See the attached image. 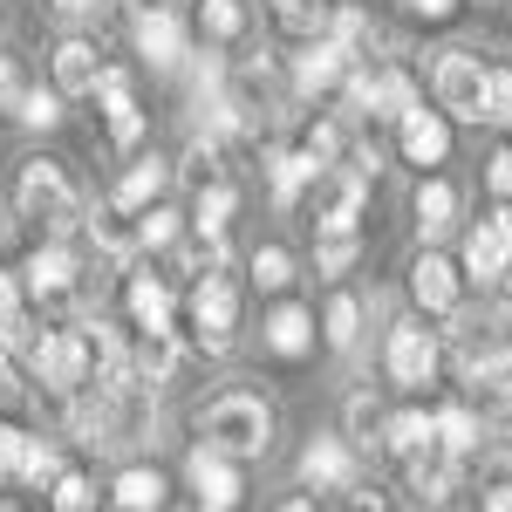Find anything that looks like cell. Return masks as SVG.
Segmentation results:
<instances>
[{"instance_id":"1","label":"cell","mask_w":512,"mask_h":512,"mask_svg":"<svg viewBox=\"0 0 512 512\" xmlns=\"http://www.w3.org/2000/svg\"><path fill=\"white\" fill-rule=\"evenodd\" d=\"M14 212L35 219V226H48V239H69L82 226V198H76L69 171H62L55 158L21 164V178H14Z\"/></svg>"},{"instance_id":"2","label":"cell","mask_w":512,"mask_h":512,"mask_svg":"<svg viewBox=\"0 0 512 512\" xmlns=\"http://www.w3.org/2000/svg\"><path fill=\"white\" fill-rule=\"evenodd\" d=\"M198 431H205V444H219L226 458H260V451L274 444V410L253 390H226V396L205 403Z\"/></svg>"},{"instance_id":"3","label":"cell","mask_w":512,"mask_h":512,"mask_svg":"<svg viewBox=\"0 0 512 512\" xmlns=\"http://www.w3.org/2000/svg\"><path fill=\"white\" fill-rule=\"evenodd\" d=\"M89 362L96 355H89V335L82 328H48V335H35V349H28V376L55 396H76L89 383Z\"/></svg>"},{"instance_id":"4","label":"cell","mask_w":512,"mask_h":512,"mask_svg":"<svg viewBox=\"0 0 512 512\" xmlns=\"http://www.w3.org/2000/svg\"><path fill=\"white\" fill-rule=\"evenodd\" d=\"M485 82H492V69L478 62L472 48H444V55H437V69H431L437 110H444V117L478 123V110H485Z\"/></svg>"},{"instance_id":"5","label":"cell","mask_w":512,"mask_h":512,"mask_svg":"<svg viewBox=\"0 0 512 512\" xmlns=\"http://www.w3.org/2000/svg\"><path fill=\"white\" fill-rule=\"evenodd\" d=\"M192 328H198V349H205V355H226V349H233L239 287L226 274H198V287H192Z\"/></svg>"},{"instance_id":"6","label":"cell","mask_w":512,"mask_h":512,"mask_svg":"<svg viewBox=\"0 0 512 512\" xmlns=\"http://www.w3.org/2000/svg\"><path fill=\"white\" fill-rule=\"evenodd\" d=\"M362 171L349 164H328L315 185H308V212H315V233H355V219H362Z\"/></svg>"},{"instance_id":"7","label":"cell","mask_w":512,"mask_h":512,"mask_svg":"<svg viewBox=\"0 0 512 512\" xmlns=\"http://www.w3.org/2000/svg\"><path fill=\"white\" fill-rule=\"evenodd\" d=\"M383 369H390L396 390H424L437 376V335L424 321H396L390 342H383Z\"/></svg>"},{"instance_id":"8","label":"cell","mask_w":512,"mask_h":512,"mask_svg":"<svg viewBox=\"0 0 512 512\" xmlns=\"http://www.w3.org/2000/svg\"><path fill=\"white\" fill-rule=\"evenodd\" d=\"M185 478H192V492H198V506H205V512H233L239 506V472H233V458H226L219 444H192Z\"/></svg>"},{"instance_id":"9","label":"cell","mask_w":512,"mask_h":512,"mask_svg":"<svg viewBox=\"0 0 512 512\" xmlns=\"http://www.w3.org/2000/svg\"><path fill=\"white\" fill-rule=\"evenodd\" d=\"M506 267H512V212L478 219L472 233H465V274L472 280H506Z\"/></svg>"},{"instance_id":"10","label":"cell","mask_w":512,"mask_h":512,"mask_svg":"<svg viewBox=\"0 0 512 512\" xmlns=\"http://www.w3.org/2000/svg\"><path fill=\"white\" fill-rule=\"evenodd\" d=\"M130 35H137V55H144L151 69H178V62L192 55V48H185V21H178L171 7H144Z\"/></svg>"},{"instance_id":"11","label":"cell","mask_w":512,"mask_h":512,"mask_svg":"<svg viewBox=\"0 0 512 512\" xmlns=\"http://www.w3.org/2000/svg\"><path fill=\"white\" fill-rule=\"evenodd\" d=\"M21 287H28L35 301H69V294H76V253H69L62 239L35 246L28 267H21Z\"/></svg>"},{"instance_id":"12","label":"cell","mask_w":512,"mask_h":512,"mask_svg":"<svg viewBox=\"0 0 512 512\" xmlns=\"http://www.w3.org/2000/svg\"><path fill=\"white\" fill-rule=\"evenodd\" d=\"M410 301L424 315H458V267L444 253H417L410 260Z\"/></svg>"},{"instance_id":"13","label":"cell","mask_w":512,"mask_h":512,"mask_svg":"<svg viewBox=\"0 0 512 512\" xmlns=\"http://www.w3.org/2000/svg\"><path fill=\"white\" fill-rule=\"evenodd\" d=\"M301 478H308L315 492H355V451H349V437H315V444L301 451Z\"/></svg>"},{"instance_id":"14","label":"cell","mask_w":512,"mask_h":512,"mask_svg":"<svg viewBox=\"0 0 512 512\" xmlns=\"http://www.w3.org/2000/svg\"><path fill=\"white\" fill-rule=\"evenodd\" d=\"M396 144H403V158H410V164H444V158H451V123L417 103L410 117L396 123Z\"/></svg>"},{"instance_id":"15","label":"cell","mask_w":512,"mask_h":512,"mask_svg":"<svg viewBox=\"0 0 512 512\" xmlns=\"http://www.w3.org/2000/svg\"><path fill=\"white\" fill-rule=\"evenodd\" d=\"M349 69H355V48H342V41H308L301 48V62H294V82L308 89V96H321V89H335V82H349Z\"/></svg>"},{"instance_id":"16","label":"cell","mask_w":512,"mask_h":512,"mask_svg":"<svg viewBox=\"0 0 512 512\" xmlns=\"http://www.w3.org/2000/svg\"><path fill=\"white\" fill-rule=\"evenodd\" d=\"M123 301H130V321H137L144 335H171V315H178V301H171V287H164L158 274H130Z\"/></svg>"},{"instance_id":"17","label":"cell","mask_w":512,"mask_h":512,"mask_svg":"<svg viewBox=\"0 0 512 512\" xmlns=\"http://www.w3.org/2000/svg\"><path fill=\"white\" fill-rule=\"evenodd\" d=\"M164 185H171V164H164V158H137V164L117 178L110 205H117V212H151V205L164 198Z\"/></svg>"},{"instance_id":"18","label":"cell","mask_w":512,"mask_h":512,"mask_svg":"<svg viewBox=\"0 0 512 512\" xmlns=\"http://www.w3.org/2000/svg\"><path fill=\"white\" fill-rule=\"evenodd\" d=\"M96 103H103V117H110V137L130 151V144L144 137V117H137V103H130V76H123V69H103V82H96Z\"/></svg>"},{"instance_id":"19","label":"cell","mask_w":512,"mask_h":512,"mask_svg":"<svg viewBox=\"0 0 512 512\" xmlns=\"http://www.w3.org/2000/svg\"><path fill=\"white\" fill-rule=\"evenodd\" d=\"M96 82H103L96 41H62V48H55V89H62V96H96Z\"/></svg>"},{"instance_id":"20","label":"cell","mask_w":512,"mask_h":512,"mask_svg":"<svg viewBox=\"0 0 512 512\" xmlns=\"http://www.w3.org/2000/svg\"><path fill=\"white\" fill-rule=\"evenodd\" d=\"M260 328H267V349L287 355V362L315 349V315H308V308H294V301H287V308H274V315L260 321Z\"/></svg>"},{"instance_id":"21","label":"cell","mask_w":512,"mask_h":512,"mask_svg":"<svg viewBox=\"0 0 512 512\" xmlns=\"http://www.w3.org/2000/svg\"><path fill=\"white\" fill-rule=\"evenodd\" d=\"M458 226V185H444V178H424L417 185V233L437 239Z\"/></svg>"},{"instance_id":"22","label":"cell","mask_w":512,"mask_h":512,"mask_svg":"<svg viewBox=\"0 0 512 512\" xmlns=\"http://www.w3.org/2000/svg\"><path fill=\"white\" fill-rule=\"evenodd\" d=\"M383 444H390L396 458H417V451L437 444V417L431 410H396L390 424H383Z\"/></svg>"},{"instance_id":"23","label":"cell","mask_w":512,"mask_h":512,"mask_svg":"<svg viewBox=\"0 0 512 512\" xmlns=\"http://www.w3.org/2000/svg\"><path fill=\"white\" fill-rule=\"evenodd\" d=\"M117 506H123V512H158V506H164L158 465H123V472H117Z\"/></svg>"},{"instance_id":"24","label":"cell","mask_w":512,"mask_h":512,"mask_svg":"<svg viewBox=\"0 0 512 512\" xmlns=\"http://www.w3.org/2000/svg\"><path fill=\"white\" fill-rule=\"evenodd\" d=\"M321 178V164L308 151H274V198L280 205H301V192Z\"/></svg>"},{"instance_id":"25","label":"cell","mask_w":512,"mask_h":512,"mask_svg":"<svg viewBox=\"0 0 512 512\" xmlns=\"http://www.w3.org/2000/svg\"><path fill=\"white\" fill-rule=\"evenodd\" d=\"M437 444H444L451 458H472V451H478V410H472V403L437 410Z\"/></svg>"},{"instance_id":"26","label":"cell","mask_w":512,"mask_h":512,"mask_svg":"<svg viewBox=\"0 0 512 512\" xmlns=\"http://www.w3.org/2000/svg\"><path fill=\"white\" fill-rule=\"evenodd\" d=\"M233 205H239V192L233 185H226V178H219V185H205V192H198V233L205 239H226V226H233Z\"/></svg>"},{"instance_id":"27","label":"cell","mask_w":512,"mask_h":512,"mask_svg":"<svg viewBox=\"0 0 512 512\" xmlns=\"http://www.w3.org/2000/svg\"><path fill=\"white\" fill-rule=\"evenodd\" d=\"M321 335H328V349H355V335H362V301H355V294H335L328 315H321Z\"/></svg>"},{"instance_id":"28","label":"cell","mask_w":512,"mask_h":512,"mask_svg":"<svg viewBox=\"0 0 512 512\" xmlns=\"http://www.w3.org/2000/svg\"><path fill=\"white\" fill-rule=\"evenodd\" d=\"M178 376V342L171 335H144L137 349V383H171Z\"/></svg>"},{"instance_id":"29","label":"cell","mask_w":512,"mask_h":512,"mask_svg":"<svg viewBox=\"0 0 512 512\" xmlns=\"http://www.w3.org/2000/svg\"><path fill=\"white\" fill-rule=\"evenodd\" d=\"M198 28L212 41H239L246 35V7L239 0H198Z\"/></svg>"},{"instance_id":"30","label":"cell","mask_w":512,"mask_h":512,"mask_svg":"<svg viewBox=\"0 0 512 512\" xmlns=\"http://www.w3.org/2000/svg\"><path fill=\"white\" fill-rule=\"evenodd\" d=\"M362 239L355 233H315V274H349Z\"/></svg>"},{"instance_id":"31","label":"cell","mask_w":512,"mask_h":512,"mask_svg":"<svg viewBox=\"0 0 512 512\" xmlns=\"http://www.w3.org/2000/svg\"><path fill=\"white\" fill-rule=\"evenodd\" d=\"M14 110H21L28 130H55V123H62V89H21Z\"/></svg>"},{"instance_id":"32","label":"cell","mask_w":512,"mask_h":512,"mask_svg":"<svg viewBox=\"0 0 512 512\" xmlns=\"http://www.w3.org/2000/svg\"><path fill=\"white\" fill-rule=\"evenodd\" d=\"M89 233H96L103 253H130V246H144V239H137V219H117V205H110L103 219H89Z\"/></svg>"},{"instance_id":"33","label":"cell","mask_w":512,"mask_h":512,"mask_svg":"<svg viewBox=\"0 0 512 512\" xmlns=\"http://www.w3.org/2000/svg\"><path fill=\"white\" fill-rule=\"evenodd\" d=\"M253 280H260L267 294L287 287V280H294V253H287V246H260V253H253Z\"/></svg>"},{"instance_id":"34","label":"cell","mask_w":512,"mask_h":512,"mask_svg":"<svg viewBox=\"0 0 512 512\" xmlns=\"http://www.w3.org/2000/svg\"><path fill=\"white\" fill-rule=\"evenodd\" d=\"M28 451H35V437L21 431V424H0V478L28 472Z\"/></svg>"},{"instance_id":"35","label":"cell","mask_w":512,"mask_h":512,"mask_svg":"<svg viewBox=\"0 0 512 512\" xmlns=\"http://www.w3.org/2000/svg\"><path fill=\"white\" fill-rule=\"evenodd\" d=\"M185 185H198V192L219 185V144H212V137H198L192 151H185Z\"/></svg>"},{"instance_id":"36","label":"cell","mask_w":512,"mask_h":512,"mask_svg":"<svg viewBox=\"0 0 512 512\" xmlns=\"http://www.w3.org/2000/svg\"><path fill=\"white\" fill-rule=\"evenodd\" d=\"M342 417H349V437H355V444H369V437H383V424H390V417H383V410H376V403H369L362 390L349 396V410H342Z\"/></svg>"},{"instance_id":"37","label":"cell","mask_w":512,"mask_h":512,"mask_svg":"<svg viewBox=\"0 0 512 512\" xmlns=\"http://www.w3.org/2000/svg\"><path fill=\"white\" fill-rule=\"evenodd\" d=\"M478 123H512V69H492V82H485V110H478Z\"/></svg>"},{"instance_id":"38","label":"cell","mask_w":512,"mask_h":512,"mask_svg":"<svg viewBox=\"0 0 512 512\" xmlns=\"http://www.w3.org/2000/svg\"><path fill=\"white\" fill-rule=\"evenodd\" d=\"M55 512H96V492H89V478H76V472L55 478Z\"/></svg>"},{"instance_id":"39","label":"cell","mask_w":512,"mask_h":512,"mask_svg":"<svg viewBox=\"0 0 512 512\" xmlns=\"http://www.w3.org/2000/svg\"><path fill=\"white\" fill-rule=\"evenodd\" d=\"M137 239H144V246H171V239H178V219H171L164 205H151V212H137Z\"/></svg>"},{"instance_id":"40","label":"cell","mask_w":512,"mask_h":512,"mask_svg":"<svg viewBox=\"0 0 512 512\" xmlns=\"http://www.w3.org/2000/svg\"><path fill=\"white\" fill-rule=\"evenodd\" d=\"M485 185H492V198H499V205L512 212V151H499V158H492V171H485Z\"/></svg>"},{"instance_id":"41","label":"cell","mask_w":512,"mask_h":512,"mask_svg":"<svg viewBox=\"0 0 512 512\" xmlns=\"http://www.w3.org/2000/svg\"><path fill=\"white\" fill-rule=\"evenodd\" d=\"M403 7H410V14H417V21H444V14H451V7H458V0H403Z\"/></svg>"},{"instance_id":"42","label":"cell","mask_w":512,"mask_h":512,"mask_svg":"<svg viewBox=\"0 0 512 512\" xmlns=\"http://www.w3.org/2000/svg\"><path fill=\"white\" fill-rule=\"evenodd\" d=\"M14 390H21V369H14V349L0 342V396H14Z\"/></svg>"},{"instance_id":"43","label":"cell","mask_w":512,"mask_h":512,"mask_svg":"<svg viewBox=\"0 0 512 512\" xmlns=\"http://www.w3.org/2000/svg\"><path fill=\"white\" fill-rule=\"evenodd\" d=\"M7 103H21V82H14V62L0 55V110H7Z\"/></svg>"},{"instance_id":"44","label":"cell","mask_w":512,"mask_h":512,"mask_svg":"<svg viewBox=\"0 0 512 512\" xmlns=\"http://www.w3.org/2000/svg\"><path fill=\"white\" fill-rule=\"evenodd\" d=\"M485 512H512V478H506V485H492V492H485Z\"/></svg>"},{"instance_id":"45","label":"cell","mask_w":512,"mask_h":512,"mask_svg":"<svg viewBox=\"0 0 512 512\" xmlns=\"http://www.w3.org/2000/svg\"><path fill=\"white\" fill-rule=\"evenodd\" d=\"M349 512H383V499H376V492H362V485H355V492H349Z\"/></svg>"},{"instance_id":"46","label":"cell","mask_w":512,"mask_h":512,"mask_svg":"<svg viewBox=\"0 0 512 512\" xmlns=\"http://www.w3.org/2000/svg\"><path fill=\"white\" fill-rule=\"evenodd\" d=\"M55 7H62V14H89L96 0H55Z\"/></svg>"},{"instance_id":"47","label":"cell","mask_w":512,"mask_h":512,"mask_svg":"<svg viewBox=\"0 0 512 512\" xmlns=\"http://www.w3.org/2000/svg\"><path fill=\"white\" fill-rule=\"evenodd\" d=\"M280 512H315V499H287V506H280Z\"/></svg>"},{"instance_id":"48","label":"cell","mask_w":512,"mask_h":512,"mask_svg":"<svg viewBox=\"0 0 512 512\" xmlns=\"http://www.w3.org/2000/svg\"><path fill=\"white\" fill-rule=\"evenodd\" d=\"M499 287H506V294H512V267H506V280H499Z\"/></svg>"},{"instance_id":"49","label":"cell","mask_w":512,"mask_h":512,"mask_svg":"<svg viewBox=\"0 0 512 512\" xmlns=\"http://www.w3.org/2000/svg\"><path fill=\"white\" fill-rule=\"evenodd\" d=\"M451 512H458V506H451Z\"/></svg>"},{"instance_id":"50","label":"cell","mask_w":512,"mask_h":512,"mask_svg":"<svg viewBox=\"0 0 512 512\" xmlns=\"http://www.w3.org/2000/svg\"><path fill=\"white\" fill-rule=\"evenodd\" d=\"M198 512H205V506H198Z\"/></svg>"}]
</instances>
